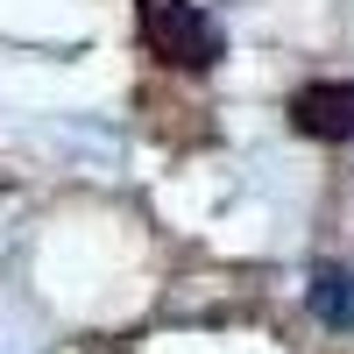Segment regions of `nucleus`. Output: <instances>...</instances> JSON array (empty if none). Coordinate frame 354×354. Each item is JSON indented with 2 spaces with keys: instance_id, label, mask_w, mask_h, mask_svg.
I'll return each mask as SVG.
<instances>
[{
  "instance_id": "obj_2",
  "label": "nucleus",
  "mask_w": 354,
  "mask_h": 354,
  "mask_svg": "<svg viewBox=\"0 0 354 354\" xmlns=\"http://www.w3.org/2000/svg\"><path fill=\"white\" fill-rule=\"evenodd\" d=\"M290 128L312 142H354V78H312L290 93Z\"/></svg>"
},
{
  "instance_id": "obj_1",
  "label": "nucleus",
  "mask_w": 354,
  "mask_h": 354,
  "mask_svg": "<svg viewBox=\"0 0 354 354\" xmlns=\"http://www.w3.org/2000/svg\"><path fill=\"white\" fill-rule=\"evenodd\" d=\"M135 36L170 71H213L220 57H227L220 21L205 15L198 0H135Z\"/></svg>"
},
{
  "instance_id": "obj_3",
  "label": "nucleus",
  "mask_w": 354,
  "mask_h": 354,
  "mask_svg": "<svg viewBox=\"0 0 354 354\" xmlns=\"http://www.w3.org/2000/svg\"><path fill=\"white\" fill-rule=\"evenodd\" d=\"M305 305L326 333H354V270H340V262H319L312 283H305Z\"/></svg>"
}]
</instances>
